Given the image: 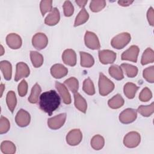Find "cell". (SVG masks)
I'll return each instance as SVG.
<instances>
[{
	"mask_svg": "<svg viewBox=\"0 0 154 154\" xmlns=\"http://www.w3.org/2000/svg\"><path fill=\"white\" fill-rule=\"evenodd\" d=\"M61 99L58 93L53 90L43 93L39 97L40 108L51 116L60 106Z\"/></svg>",
	"mask_w": 154,
	"mask_h": 154,
	"instance_id": "6da1fadb",
	"label": "cell"
},
{
	"mask_svg": "<svg viewBox=\"0 0 154 154\" xmlns=\"http://www.w3.org/2000/svg\"><path fill=\"white\" fill-rule=\"evenodd\" d=\"M98 85L99 94L103 96L108 95L114 89V84L102 73H99Z\"/></svg>",
	"mask_w": 154,
	"mask_h": 154,
	"instance_id": "7a4b0ae2",
	"label": "cell"
},
{
	"mask_svg": "<svg viewBox=\"0 0 154 154\" xmlns=\"http://www.w3.org/2000/svg\"><path fill=\"white\" fill-rule=\"evenodd\" d=\"M131 35L128 32H122L112 38L111 45L116 49H122L125 47L131 41Z\"/></svg>",
	"mask_w": 154,
	"mask_h": 154,
	"instance_id": "3957f363",
	"label": "cell"
},
{
	"mask_svg": "<svg viewBox=\"0 0 154 154\" xmlns=\"http://www.w3.org/2000/svg\"><path fill=\"white\" fill-rule=\"evenodd\" d=\"M141 141L140 134L135 131L128 133L124 137L123 144L128 148H134L139 145Z\"/></svg>",
	"mask_w": 154,
	"mask_h": 154,
	"instance_id": "277c9868",
	"label": "cell"
},
{
	"mask_svg": "<svg viewBox=\"0 0 154 154\" xmlns=\"http://www.w3.org/2000/svg\"><path fill=\"white\" fill-rule=\"evenodd\" d=\"M84 42L85 46L89 49L96 50L100 48L99 38L96 34L91 31H86L84 36Z\"/></svg>",
	"mask_w": 154,
	"mask_h": 154,
	"instance_id": "5b68a950",
	"label": "cell"
},
{
	"mask_svg": "<svg viewBox=\"0 0 154 154\" xmlns=\"http://www.w3.org/2000/svg\"><path fill=\"white\" fill-rule=\"evenodd\" d=\"M137 117V112L132 108L123 110L119 115V120L123 124H129L134 122Z\"/></svg>",
	"mask_w": 154,
	"mask_h": 154,
	"instance_id": "8992f818",
	"label": "cell"
},
{
	"mask_svg": "<svg viewBox=\"0 0 154 154\" xmlns=\"http://www.w3.org/2000/svg\"><path fill=\"white\" fill-rule=\"evenodd\" d=\"M48 43L47 36L42 32L36 33L32 38V46L37 50H42L45 48Z\"/></svg>",
	"mask_w": 154,
	"mask_h": 154,
	"instance_id": "52a82bcc",
	"label": "cell"
},
{
	"mask_svg": "<svg viewBox=\"0 0 154 154\" xmlns=\"http://www.w3.org/2000/svg\"><path fill=\"white\" fill-rule=\"evenodd\" d=\"M66 119V114L61 113L48 120L49 128L53 130H56L61 128L64 124Z\"/></svg>",
	"mask_w": 154,
	"mask_h": 154,
	"instance_id": "ba28073f",
	"label": "cell"
},
{
	"mask_svg": "<svg viewBox=\"0 0 154 154\" xmlns=\"http://www.w3.org/2000/svg\"><path fill=\"white\" fill-rule=\"evenodd\" d=\"M82 139V134L79 129L71 130L66 135V142L70 146L78 145Z\"/></svg>",
	"mask_w": 154,
	"mask_h": 154,
	"instance_id": "9c48e42d",
	"label": "cell"
},
{
	"mask_svg": "<svg viewBox=\"0 0 154 154\" xmlns=\"http://www.w3.org/2000/svg\"><path fill=\"white\" fill-rule=\"evenodd\" d=\"M139 51L140 49L137 46L132 45L122 53L121 59L122 60H128L134 63H137Z\"/></svg>",
	"mask_w": 154,
	"mask_h": 154,
	"instance_id": "30bf717a",
	"label": "cell"
},
{
	"mask_svg": "<svg viewBox=\"0 0 154 154\" xmlns=\"http://www.w3.org/2000/svg\"><path fill=\"white\" fill-rule=\"evenodd\" d=\"M99 58L100 63L103 64L113 63L116 59V53L110 50H101L98 52Z\"/></svg>",
	"mask_w": 154,
	"mask_h": 154,
	"instance_id": "8fae6325",
	"label": "cell"
},
{
	"mask_svg": "<svg viewBox=\"0 0 154 154\" xmlns=\"http://www.w3.org/2000/svg\"><path fill=\"white\" fill-rule=\"evenodd\" d=\"M31 120L30 114L25 110L21 109L16 114L15 121L17 125L20 127H25L28 126Z\"/></svg>",
	"mask_w": 154,
	"mask_h": 154,
	"instance_id": "7c38bea8",
	"label": "cell"
},
{
	"mask_svg": "<svg viewBox=\"0 0 154 154\" xmlns=\"http://www.w3.org/2000/svg\"><path fill=\"white\" fill-rule=\"evenodd\" d=\"M30 70L28 65L23 62H19L16 64L15 81H18L23 78H26L29 75Z\"/></svg>",
	"mask_w": 154,
	"mask_h": 154,
	"instance_id": "4fadbf2b",
	"label": "cell"
},
{
	"mask_svg": "<svg viewBox=\"0 0 154 154\" xmlns=\"http://www.w3.org/2000/svg\"><path fill=\"white\" fill-rule=\"evenodd\" d=\"M7 45L13 49H17L22 46V41L21 37L16 33H10L6 37Z\"/></svg>",
	"mask_w": 154,
	"mask_h": 154,
	"instance_id": "5bb4252c",
	"label": "cell"
},
{
	"mask_svg": "<svg viewBox=\"0 0 154 154\" xmlns=\"http://www.w3.org/2000/svg\"><path fill=\"white\" fill-rule=\"evenodd\" d=\"M62 60L64 64L70 66H75L76 64V54L73 49H66L62 54Z\"/></svg>",
	"mask_w": 154,
	"mask_h": 154,
	"instance_id": "9a60e30c",
	"label": "cell"
},
{
	"mask_svg": "<svg viewBox=\"0 0 154 154\" xmlns=\"http://www.w3.org/2000/svg\"><path fill=\"white\" fill-rule=\"evenodd\" d=\"M51 73L54 78L60 79L67 75L68 70L63 64H55L51 67Z\"/></svg>",
	"mask_w": 154,
	"mask_h": 154,
	"instance_id": "2e32d148",
	"label": "cell"
},
{
	"mask_svg": "<svg viewBox=\"0 0 154 154\" xmlns=\"http://www.w3.org/2000/svg\"><path fill=\"white\" fill-rule=\"evenodd\" d=\"M55 87L57 88V90H58V93H60L62 99H63V102L65 103V104H70L71 103V97H70V94L69 92V91L67 90L66 87L58 82V81H56L55 82Z\"/></svg>",
	"mask_w": 154,
	"mask_h": 154,
	"instance_id": "e0dca14e",
	"label": "cell"
},
{
	"mask_svg": "<svg viewBox=\"0 0 154 154\" xmlns=\"http://www.w3.org/2000/svg\"><path fill=\"white\" fill-rule=\"evenodd\" d=\"M60 19V14L58 9L56 7L53 8L51 13L45 19V23L49 26H54L58 23Z\"/></svg>",
	"mask_w": 154,
	"mask_h": 154,
	"instance_id": "ac0fdd59",
	"label": "cell"
},
{
	"mask_svg": "<svg viewBox=\"0 0 154 154\" xmlns=\"http://www.w3.org/2000/svg\"><path fill=\"white\" fill-rule=\"evenodd\" d=\"M74 103L75 107L83 113H85L87 108V103L85 99L78 93H74Z\"/></svg>",
	"mask_w": 154,
	"mask_h": 154,
	"instance_id": "d6986e66",
	"label": "cell"
},
{
	"mask_svg": "<svg viewBox=\"0 0 154 154\" xmlns=\"http://www.w3.org/2000/svg\"><path fill=\"white\" fill-rule=\"evenodd\" d=\"M0 69L4 79L7 81L10 80L12 75V66L11 63L8 61H2L0 63Z\"/></svg>",
	"mask_w": 154,
	"mask_h": 154,
	"instance_id": "ffe728a7",
	"label": "cell"
},
{
	"mask_svg": "<svg viewBox=\"0 0 154 154\" xmlns=\"http://www.w3.org/2000/svg\"><path fill=\"white\" fill-rule=\"evenodd\" d=\"M81 57V66L84 67H90L94 63V60L88 53L85 52H79Z\"/></svg>",
	"mask_w": 154,
	"mask_h": 154,
	"instance_id": "44dd1931",
	"label": "cell"
},
{
	"mask_svg": "<svg viewBox=\"0 0 154 154\" xmlns=\"http://www.w3.org/2000/svg\"><path fill=\"white\" fill-rule=\"evenodd\" d=\"M138 88L139 87H137L135 84L128 82L125 85L123 88L124 94L128 99H133L135 97Z\"/></svg>",
	"mask_w": 154,
	"mask_h": 154,
	"instance_id": "7402d4cb",
	"label": "cell"
},
{
	"mask_svg": "<svg viewBox=\"0 0 154 154\" xmlns=\"http://www.w3.org/2000/svg\"><path fill=\"white\" fill-rule=\"evenodd\" d=\"M124 103L125 100L120 94H116L108 102V106L112 109H118L122 107Z\"/></svg>",
	"mask_w": 154,
	"mask_h": 154,
	"instance_id": "603a6c76",
	"label": "cell"
},
{
	"mask_svg": "<svg viewBox=\"0 0 154 154\" xmlns=\"http://www.w3.org/2000/svg\"><path fill=\"white\" fill-rule=\"evenodd\" d=\"M108 72L109 75L116 80L120 81L124 78L123 70L120 66L117 65H112L109 67Z\"/></svg>",
	"mask_w": 154,
	"mask_h": 154,
	"instance_id": "cb8c5ba5",
	"label": "cell"
},
{
	"mask_svg": "<svg viewBox=\"0 0 154 154\" xmlns=\"http://www.w3.org/2000/svg\"><path fill=\"white\" fill-rule=\"evenodd\" d=\"M154 61V52L150 48H147L143 52L141 57V63L143 66L149 63H152Z\"/></svg>",
	"mask_w": 154,
	"mask_h": 154,
	"instance_id": "d4e9b609",
	"label": "cell"
},
{
	"mask_svg": "<svg viewBox=\"0 0 154 154\" xmlns=\"http://www.w3.org/2000/svg\"><path fill=\"white\" fill-rule=\"evenodd\" d=\"M41 91L42 89L40 86L37 83H36L31 89V94L28 97V101L31 103H37Z\"/></svg>",
	"mask_w": 154,
	"mask_h": 154,
	"instance_id": "484cf974",
	"label": "cell"
},
{
	"mask_svg": "<svg viewBox=\"0 0 154 154\" xmlns=\"http://www.w3.org/2000/svg\"><path fill=\"white\" fill-rule=\"evenodd\" d=\"M30 58L33 66L35 68L40 67L43 63V57L42 54L36 51L30 52Z\"/></svg>",
	"mask_w": 154,
	"mask_h": 154,
	"instance_id": "4316f807",
	"label": "cell"
},
{
	"mask_svg": "<svg viewBox=\"0 0 154 154\" xmlns=\"http://www.w3.org/2000/svg\"><path fill=\"white\" fill-rule=\"evenodd\" d=\"M6 102L10 111L11 112H13L17 104L16 94L13 91H10L8 92L6 96Z\"/></svg>",
	"mask_w": 154,
	"mask_h": 154,
	"instance_id": "83f0119b",
	"label": "cell"
},
{
	"mask_svg": "<svg viewBox=\"0 0 154 154\" xmlns=\"http://www.w3.org/2000/svg\"><path fill=\"white\" fill-rule=\"evenodd\" d=\"M90 144L93 149L99 150L102 149L104 146L105 140L102 136L100 135H96L91 138Z\"/></svg>",
	"mask_w": 154,
	"mask_h": 154,
	"instance_id": "f1b7e54d",
	"label": "cell"
},
{
	"mask_svg": "<svg viewBox=\"0 0 154 154\" xmlns=\"http://www.w3.org/2000/svg\"><path fill=\"white\" fill-rule=\"evenodd\" d=\"M16 146L10 141H4L1 144V150L5 154H13L16 152Z\"/></svg>",
	"mask_w": 154,
	"mask_h": 154,
	"instance_id": "f546056e",
	"label": "cell"
},
{
	"mask_svg": "<svg viewBox=\"0 0 154 154\" xmlns=\"http://www.w3.org/2000/svg\"><path fill=\"white\" fill-rule=\"evenodd\" d=\"M89 18V14L87 10L85 8H82V10L79 11L77 16L76 17L74 26H78L85 23Z\"/></svg>",
	"mask_w": 154,
	"mask_h": 154,
	"instance_id": "4dcf8cb0",
	"label": "cell"
},
{
	"mask_svg": "<svg viewBox=\"0 0 154 154\" xmlns=\"http://www.w3.org/2000/svg\"><path fill=\"white\" fill-rule=\"evenodd\" d=\"M120 67L129 78H134L136 76L138 73V68L136 66L127 63H123L121 64Z\"/></svg>",
	"mask_w": 154,
	"mask_h": 154,
	"instance_id": "1f68e13d",
	"label": "cell"
},
{
	"mask_svg": "<svg viewBox=\"0 0 154 154\" xmlns=\"http://www.w3.org/2000/svg\"><path fill=\"white\" fill-rule=\"evenodd\" d=\"M137 111L144 117H149L154 112V103L149 105H141L138 108Z\"/></svg>",
	"mask_w": 154,
	"mask_h": 154,
	"instance_id": "d6a6232c",
	"label": "cell"
},
{
	"mask_svg": "<svg viewBox=\"0 0 154 154\" xmlns=\"http://www.w3.org/2000/svg\"><path fill=\"white\" fill-rule=\"evenodd\" d=\"M83 91L88 95H94L95 94V88L92 81L88 78L85 79L83 82Z\"/></svg>",
	"mask_w": 154,
	"mask_h": 154,
	"instance_id": "836d02e7",
	"label": "cell"
},
{
	"mask_svg": "<svg viewBox=\"0 0 154 154\" xmlns=\"http://www.w3.org/2000/svg\"><path fill=\"white\" fill-rule=\"evenodd\" d=\"M105 6L106 1L104 0H93L90 4V8L93 12H99Z\"/></svg>",
	"mask_w": 154,
	"mask_h": 154,
	"instance_id": "e575fe53",
	"label": "cell"
},
{
	"mask_svg": "<svg viewBox=\"0 0 154 154\" xmlns=\"http://www.w3.org/2000/svg\"><path fill=\"white\" fill-rule=\"evenodd\" d=\"M64 84L72 93H77L79 87V82L76 78H75V77H71L65 80Z\"/></svg>",
	"mask_w": 154,
	"mask_h": 154,
	"instance_id": "d590c367",
	"label": "cell"
},
{
	"mask_svg": "<svg viewBox=\"0 0 154 154\" xmlns=\"http://www.w3.org/2000/svg\"><path fill=\"white\" fill-rule=\"evenodd\" d=\"M52 0H43L40 2V11L43 16L49 12L51 11L52 10Z\"/></svg>",
	"mask_w": 154,
	"mask_h": 154,
	"instance_id": "8d00e7d4",
	"label": "cell"
},
{
	"mask_svg": "<svg viewBox=\"0 0 154 154\" xmlns=\"http://www.w3.org/2000/svg\"><path fill=\"white\" fill-rule=\"evenodd\" d=\"M143 78L149 82L153 83L154 82V66H152L147 67L143 70Z\"/></svg>",
	"mask_w": 154,
	"mask_h": 154,
	"instance_id": "74e56055",
	"label": "cell"
},
{
	"mask_svg": "<svg viewBox=\"0 0 154 154\" xmlns=\"http://www.w3.org/2000/svg\"><path fill=\"white\" fill-rule=\"evenodd\" d=\"M10 128V124L8 120L4 116L0 118V134H3L8 131Z\"/></svg>",
	"mask_w": 154,
	"mask_h": 154,
	"instance_id": "f35d334b",
	"label": "cell"
},
{
	"mask_svg": "<svg viewBox=\"0 0 154 154\" xmlns=\"http://www.w3.org/2000/svg\"><path fill=\"white\" fill-rule=\"evenodd\" d=\"M152 97V91L147 87L144 88L139 94V99L142 102H147Z\"/></svg>",
	"mask_w": 154,
	"mask_h": 154,
	"instance_id": "ab89813d",
	"label": "cell"
},
{
	"mask_svg": "<svg viewBox=\"0 0 154 154\" xmlns=\"http://www.w3.org/2000/svg\"><path fill=\"white\" fill-rule=\"evenodd\" d=\"M64 14L66 17L71 16L74 12V7L70 1H66L63 4Z\"/></svg>",
	"mask_w": 154,
	"mask_h": 154,
	"instance_id": "60d3db41",
	"label": "cell"
},
{
	"mask_svg": "<svg viewBox=\"0 0 154 154\" xmlns=\"http://www.w3.org/2000/svg\"><path fill=\"white\" fill-rule=\"evenodd\" d=\"M18 93L20 97L25 96L28 91V84L26 81L23 79L18 85Z\"/></svg>",
	"mask_w": 154,
	"mask_h": 154,
	"instance_id": "b9f144b4",
	"label": "cell"
},
{
	"mask_svg": "<svg viewBox=\"0 0 154 154\" xmlns=\"http://www.w3.org/2000/svg\"><path fill=\"white\" fill-rule=\"evenodd\" d=\"M147 18L149 25L153 26L154 24V11L153 8L152 7H150L147 11Z\"/></svg>",
	"mask_w": 154,
	"mask_h": 154,
	"instance_id": "7bdbcfd3",
	"label": "cell"
},
{
	"mask_svg": "<svg viewBox=\"0 0 154 154\" xmlns=\"http://www.w3.org/2000/svg\"><path fill=\"white\" fill-rule=\"evenodd\" d=\"M133 2V1H119L118 4L121 6L127 7L130 5Z\"/></svg>",
	"mask_w": 154,
	"mask_h": 154,
	"instance_id": "ee69618b",
	"label": "cell"
},
{
	"mask_svg": "<svg viewBox=\"0 0 154 154\" xmlns=\"http://www.w3.org/2000/svg\"><path fill=\"white\" fill-rule=\"evenodd\" d=\"M75 2L78 5V6L79 7H81V8H84L86 4L87 3V0H85V1H79V0H76L75 1Z\"/></svg>",
	"mask_w": 154,
	"mask_h": 154,
	"instance_id": "f6af8a7d",
	"label": "cell"
},
{
	"mask_svg": "<svg viewBox=\"0 0 154 154\" xmlns=\"http://www.w3.org/2000/svg\"><path fill=\"white\" fill-rule=\"evenodd\" d=\"M5 88V87H4V84H1V97L2 96V93H3V91H4V88Z\"/></svg>",
	"mask_w": 154,
	"mask_h": 154,
	"instance_id": "bcb514c9",
	"label": "cell"
},
{
	"mask_svg": "<svg viewBox=\"0 0 154 154\" xmlns=\"http://www.w3.org/2000/svg\"><path fill=\"white\" fill-rule=\"evenodd\" d=\"M1 56H2V55L4 54V48H3V47H2V45H1Z\"/></svg>",
	"mask_w": 154,
	"mask_h": 154,
	"instance_id": "7dc6e473",
	"label": "cell"
}]
</instances>
